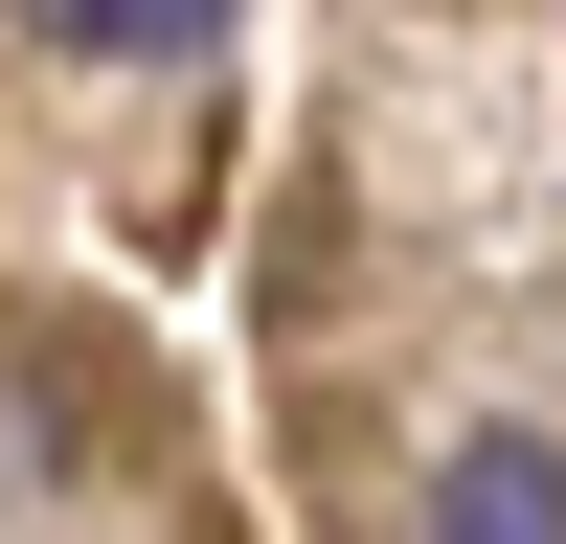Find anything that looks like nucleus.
I'll list each match as a JSON object with an SVG mask.
<instances>
[{"label": "nucleus", "mask_w": 566, "mask_h": 544, "mask_svg": "<svg viewBox=\"0 0 566 544\" xmlns=\"http://www.w3.org/2000/svg\"><path fill=\"white\" fill-rule=\"evenodd\" d=\"M181 45H227V0H69V69H181Z\"/></svg>", "instance_id": "f03ea898"}, {"label": "nucleus", "mask_w": 566, "mask_h": 544, "mask_svg": "<svg viewBox=\"0 0 566 544\" xmlns=\"http://www.w3.org/2000/svg\"><path fill=\"white\" fill-rule=\"evenodd\" d=\"M431 544H566V453H544V431H453Z\"/></svg>", "instance_id": "f257e3e1"}, {"label": "nucleus", "mask_w": 566, "mask_h": 544, "mask_svg": "<svg viewBox=\"0 0 566 544\" xmlns=\"http://www.w3.org/2000/svg\"><path fill=\"white\" fill-rule=\"evenodd\" d=\"M0 23H23V45H69V0H0Z\"/></svg>", "instance_id": "7ed1b4c3"}]
</instances>
